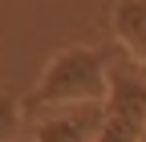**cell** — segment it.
<instances>
[{"label":"cell","instance_id":"cell-3","mask_svg":"<svg viewBox=\"0 0 146 142\" xmlns=\"http://www.w3.org/2000/svg\"><path fill=\"white\" fill-rule=\"evenodd\" d=\"M106 106H73V110L45 114L33 126V142H94L102 130Z\"/></svg>","mask_w":146,"mask_h":142},{"label":"cell","instance_id":"cell-4","mask_svg":"<svg viewBox=\"0 0 146 142\" xmlns=\"http://www.w3.org/2000/svg\"><path fill=\"white\" fill-rule=\"evenodd\" d=\"M110 29L126 57L146 69V0H114L110 8Z\"/></svg>","mask_w":146,"mask_h":142},{"label":"cell","instance_id":"cell-2","mask_svg":"<svg viewBox=\"0 0 146 142\" xmlns=\"http://www.w3.org/2000/svg\"><path fill=\"white\" fill-rule=\"evenodd\" d=\"M146 134V73L130 61L110 65V98H106V118L94 142H138Z\"/></svg>","mask_w":146,"mask_h":142},{"label":"cell","instance_id":"cell-5","mask_svg":"<svg viewBox=\"0 0 146 142\" xmlns=\"http://www.w3.org/2000/svg\"><path fill=\"white\" fill-rule=\"evenodd\" d=\"M21 126H25V110H21V102L8 98V94H0V142H16Z\"/></svg>","mask_w":146,"mask_h":142},{"label":"cell","instance_id":"cell-6","mask_svg":"<svg viewBox=\"0 0 146 142\" xmlns=\"http://www.w3.org/2000/svg\"><path fill=\"white\" fill-rule=\"evenodd\" d=\"M138 142H146V134H142V138H138Z\"/></svg>","mask_w":146,"mask_h":142},{"label":"cell","instance_id":"cell-1","mask_svg":"<svg viewBox=\"0 0 146 142\" xmlns=\"http://www.w3.org/2000/svg\"><path fill=\"white\" fill-rule=\"evenodd\" d=\"M110 65H114V49H94V45L61 49L45 65L36 90L21 102V110L45 118L53 110H73V106H106Z\"/></svg>","mask_w":146,"mask_h":142}]
</instances>
